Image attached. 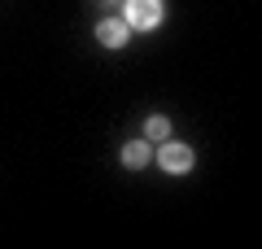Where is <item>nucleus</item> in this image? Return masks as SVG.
I'll return each instance as SVG.
<instances>
[{
  "label": "nucleus",
  "instance_id": "nucleus-6",
  "mask_svg": "<svg viewBox=\"0 0 262 249\" xmlns=\"http://www.w3.org/2000/svg\"><path fill=\"white\" fill-rule=\"evenodd\" d=\"M105 5H114V0H105Z\"/></svg>",
  "mask_w": 262,
  "mask_h": 249
},
{
  "label": "nucleus",
  "instance_id": "nucleus-2",
  "mask_svg": "<svg viewBox=\"0 0 262 249\" xmlns=\"http://www.w3.org/2000/svg\"><path fill=\"white\" fill-rule=\"evenodd\" d=\"M158 162H162V171H170V175H184V171H192V149L175 144V140H162Z\"/></svg>",
  "mask_w": 262,
  "mask_h": 249
},
{
  "label": "nucleus",
  "instance_id": "nucleus-3",
  "mask_svg": "<svg viewBox=\"0 0 262 249\" xmlns=\"http://www.w3.org/2000/svg\"><path fill=\"white\" fill-rule=\"evenodd\" d=\"M127 35H131V27L122 18H101V22H96V39H101L105 48H122Z\"/></svg>",
  "mask_w": 262,
  "mask_h": 249
},
{
  "label": "nucleus",
  "instance_id": "nucleus-5",
  "mask_svg": "<svg viewBox=\"0 0 262 249\" xmlns=\"http://www.w3.org/2000/svg\"><path fill=\"white\" fill-rule=\"evenodd\" d=\"M144 136L149 140H170V118H162V114H153V118H144Z\"/></svg>",
  "mask_w": 262,
  "mask_h": 249
},
{
  "label": "nucleus",
  "instance_id": "nucleus-4",
  "mask_svg": "<svg viewBox=\"0 0 262 249\" xmlns=\"http://www.w3.org/2000/svg\"><path fill=\"white\" fill-rule=\"evenodd\" d=\"M122 162H127L131 171H140V166L149 162V140H131V144L122 149Z\"/></svg>",
  "mask_w": 262,
  "mask_h": 249
},
{
  "label": "nucleus",
  "instance_id": "nucleus-1",
  "mask_svg": "<svg viewBox=\"0 0 262 249\" xmlns=\"http://www.w3.org/2000/svg\"><path fill=\"white\" fill-rule=\"evenodd\" d=\"M122 22L131 31H153L162 22V0H122Z\"/></svg>",
  "mask_w": 262,
  "mask_h": 249
}]
</instances>
